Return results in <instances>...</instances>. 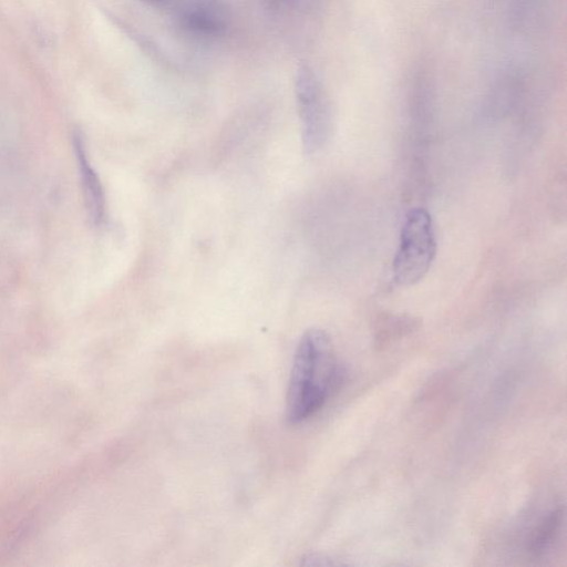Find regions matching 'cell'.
<instances>
[{
  "label": "cell",
  "instance_id": "cell-2",
  "mask_svg": "<svg viewBox=\"0 0 567 567\" xmlns=\"http://www.w3.org/2000/svg\"><path fill=\"white\" fill-rule=\"evenodd\" d=\"M436 241L430 213L410 209L403 220L392 270L398 285L412 286L424 278L435 257Z\"/></svg>",
  "mask_w": 567,
  "mask_h": 567
},
{
  "label": "cell",
  "instance_id": "cell-7",
  "mask_svg": "<svg viewBox=\"0 0 567 567\" xmlns=\"http://www.w3.org/2000/svg\"><path fill=\"white\" fill-rule=\"evenodd\" d=\"M272 6H289L290 3H293L296 0H268Z\"/></svg>",
  "mask_w": 567,
  "mask_h": 567
},
{
  "label": "cell",
  "instance_id": "cell-4",
  "mask_svg": "<svg viewBox=\"0 0 567 567\" xmlns=\"http://www.w3.org/2000/svg\"><path fill=\"white\" fill-rule=\"evenodd\" d=\"M184 31L214 39L224 35L230 25V11L224 0H185L177 14Z\"/></svg>",
  "mask_w": 567,
  "mask_h": 567
},
{
  "label": "cell",
  "instance_id": "cell-6",
  "mask_svg": "<svg viewBox=\"0 0 567 567\" xmlns=\"http://www.w3.org/2000/svg\"><path fill=\"white\" fill-rule=\"evenodd\" d=\"M563 517L564 514L560 508L548 513L530 535L528 540V550L530 553L539 555L549 547L560 529Z\"/></svg>",
  "mask_w": 567,
  "mask_h": 567
},
{
  "label": "cell",
  "instance_id": "cell-5",
  "mask_svg": "<svg viewBox=\"0 0 567 567\" xmlns=\"http://www.w3.org/2000/svg\"><path fill=\"white\" fill-rule=\"evenodd\" d=\"M73 146L82 179L86 207L94 224H101L105 215V197L101 182L91 166L80 133L73 135Z\"/></svg>",
  "mask_w": 567,
  "mask_h": 567
},
{
  "label": "cell",
  "instance_id": "cell-3",
  "mask_svg": "<svg viewBox=\"0 0 567 567\" xmlns=\"http://www.w3.org/2000/svg\"><path fill=\"white\" fill-rule=\"evenodd\" d=\"M295 91L302 147L306 154H316L327 145L332 135V105L321 82L307 64L298 68Z\"/></svg>",
  "mask_w": 567,
  "mask_h": 567
},
{
  "label": "cell",
  "instance_id": "cell-1",
  "mask_svg": "<svg viewBox=\"0 0 567 567\" xmlns=\"http://www.w3.org/2000/svg\"><path fill=\"white\" fill-rule=\"evenodd\" d=\"M340 369L330 337L310 329L301 337L289 379L286 415L299 423L316 413L339 380Z\"/></svg>",
  "mask_w": 567,
  "mask_h": 567
}]
</instances>
